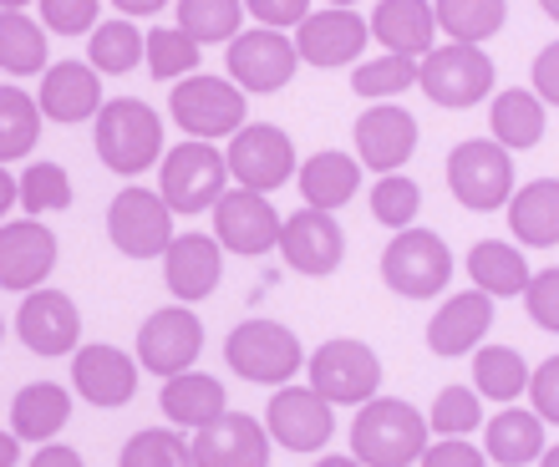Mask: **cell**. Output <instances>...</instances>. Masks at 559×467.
Segmentation results:
<instances>
[{
	"label": "cell",
	"mask_w": 559,
	"mask_h": 467,
	"mask_svg": "<svg viewBox=\"0 0 559 467\" xmlns=\"http://www.w3.org/2000/svg\"><path fill=\"white\" fill-rule=\"evenodd\" d=\"M432 447L427 417L402 396H377L352 417V457L361 467H413Z\"/></svg>",
	"instance_id": "cell-1"
},
{
	"label": "cell",
	"mask_w": 559,
	"mask_h": 467,
	"mask_svg": "<svg viewBox=\"0 0 559 467\" xmlns=\"http://www.w3.org/2000/svg\"><path fill=\"white\" fill-rule=\"evenodd\" d=\"M92 143H97V158L122 178H138L158 158H168L163 153V117L143 97H112L103 107V117H97Z\"/></svg>",
	"instance_id": "cell-2"
},
{
	"label": "cell",
	"mask_w": 559,
	"mask_h": 467,
	"mask_svg": "<svg viewBox=\"0 0 559 467\" xmlns=\"http://www.w3.org/2000/svg\"><path fill=\"white\" fill-rule=\"evenodd\" d=\"M224 361H229L235 376L254 381V386H275V392H285L295 371L310 366V356H306V346H300V336H295L290 325L239 321L235 331H229V340H224Z\"/></svg>",
	"instance_id": "cell-3"
},
{
	"label": "cell",
	"mask_w": 559,
	"mask_h": 467,
	"mask_svg": "<svg viewBox=\"0 0 559 467\" xmlns=\"http://www.w3.org/2000/svg\"><path fill=\"white\" fill-rule=\"evenodd\" d=\"M224 183H229V158H224L214 143H193V137L168 147V158H163V168H158V193L174 214L219 208V199L229 193Z\"/></svg>",
	"instance_id": "cell-4"
},
{
	"label": "cell",
	"mask_w": 559,
	"mask_h": 467,
	"mask_svg": "<svg viewBox=\"0 0 559 467\" xmlns=\"http://www.w3.org/2000/svg\"><path fill=\"white\" fill-rule=\"evenodd\" d=\"M448 189L463 208L473 214H493V208L514 204V158L509 147H499L493 137H468L448 153Z\"/></svg>",
	"instance_id": "cell-5"
},
{
	"label": "cell",
	"mask_w": 559,
	"mask_h": 467,
	"mask_svg": "<svg viewBox=\"0 0 559 467\" xmlns=\"http://www.w3.org/2000/svg\"><path fill=\"white\" fill-rule=\"evenodd\" d=\"M168 112L183 132H189L193 143H214V137H239V132L250 128L245 117V92L229 82V76H189V82H178L168 92Z\"/></svg>",
	"instance_id": "cell-6"
},
{
	"label": "cell",
	"mask_w": 559,
	"mask_h": 467,
	"mask_svg": "<svg viewBox=\"0 0 559 467\" xmlns=\"http://www.w3.org/2000/svg\"><path fill=\"white\" fill-rule=\"evenodd\" d=\"M310 392H321L331 407H371L377 402V386H382V356L367 346V340L336 336L325 340L316 356H310Z\"/></svg>",
	"instance_id": "cell-7"
},
{
	"label": "cell",
	"mask_w": 559,
	"mask_h": 467,
	"mask_svg": "<svg viewBox=\"0 0 559 467\" xmlns=\"http://www.w3.org/2000/svg\"><path fill=\"white\" fill-rule=\"evenodd\" d=\"M382 279L402 300H432L453 279V249L432 229H407L382 249Z\"/></svg>",
	"instance_id": "cell-8"
},
{
	"label": "cell",
	"mask_w": 559,
	"mask_h": 467,
	"mask_svg": "<svg viewBox=\"0 0 559 467\" xmlns=\"http://www.w3.org/2000/svg\"><path fill=\"white\" fill-rule=\"evenodd\" d=\"M107 239L128 260H168L174 249V208L153 189H122L107 204Z\"/></svg>",
	"instance_id": "cell-9"
},
{
	"label": "cell",
	"mask_w": 559,
	"mask_h": 467,
	"mask_svg": "<svg viewBox=\"0 0 559 467\" xmlns=\"http://www.w3.org/2000/svg\"><path fill=\"white\" fill-rule=\"evenodd\" d=\"M204 350V321L189 306H163L138 325V366H147L158 381L189 376L193 361Z\"/></svg>",
	"instance_id": "cell-10"
},
{
	"label": "cell",
	"mask_w": 559,
	"mask_h": 467,
	"mask_svg": "<svg viewBox=\"0 0 559 467\" xmlns=\"http://www.w3.org/2000/svg\"><path fill=\"white\" fill-rule=\"evenodd\" d=\"M224 158H229L235 189H250V193H275V189H285L290 178H300L290 132L275 128V122H250L239 137H229V153H224Z\"/></svg>",
	"instance_id": "cell-11"
},
{
	"label": "cell",
	"mask_w": 559,
	"mask_h": 467,
	"mask_svg": "<svg viewBox=\"0 0 559 467\" xmlns=\"http://www.w3.org/2000/svg\"><path fill=\"white\" fill-rule=\"evenodd\" d=\"M224 72L245 97H265V92L290 87L295 72H300V51H295V36H280V31L254 26L245 31L229 51H224Z\"/></svg>",
	"instance_id": "cell-12"
},
{
	"label": "cell",
	"mask_w": 559,
	"mask_h": 467,
	"mask_svg": "<svg viewBox=\"0 0 559 467\" xmlns=\"http://www.w3.org/2000/svg\"><path fill=\"white\" fill-rule=\"evenodd\" d=\"M493 57H488L484 46H438L432 57L423 61V82L417 87L427 92V103L438 107H453V112H463V107H478L493 92Z\"/></svg>",
	"instance_id": "cell-13"
},
{
	"label": "cell",
	"mask_w": 559,
	"mask_h": 467,
	"mask_svg": "<svg viewBox=\"0 0 559 467\" xmlns=\"http://www.w3.org/2000/svg\"><path fill=\"white\" fill-rule=\"evenodd\" d=\"M214 239H219L229 254L239 260H260L270 249H280L285 239V219L275 214L265 193H250V189H229L214 208Z\"/></svg>",
	"instance_id": "cell-14"
},
{
	"label": "cell",
	"mask_w": 559,
	"mask_h": 467,
	"mask_svg": "<svg viewBox=\"0 0 559 467\" xmlns=\"http://www.w3.org/2000/svg\"><path fill=\"white\" fill-rule=\"evenodd\" d=\"M371 41V21L352 5H316L306 26L295 31V51L306 67H352Z\"/></svg>",
	"instance_id": "cell-15"
},
{
	"label": "cell",
	"mask_w": 559,
	"mask_h": 467,
	"mask_svg": "<svg viewBox=\"0 0 559 467\" xmlns=\"http://www.w3.org/2000/svg\"><path fill=\"white\" fill-rule=\"evenodd\" d=\"M265 427L285 453H321L336 432V407L310 386H285V392L270 396Z\"/></svg>",
	"instance_id": "cell-16"
},
{
	"label": "cell",
	"mask_w": 559,
	"mask_h": 467,
	"mask_svg": "<svg viewBox=\"0 0 559 467\" xmlns=\"http://www.w3.org/2000/svg\"><path fill=\"white\" fill-rule=\"evenodd\" d=\"M280 260L290 264L295 275H310V279L336 275L341 260H346V229L336 224V214H321V208H295L290 219H285Z\"/></svg>",
	"instance_id": "cell-17"
},
{
	"label": "cell",
	"mask_w": 559,
	"mask_h": 467,
	"mask_svg": "<svg viewBox=\"0 0 559 467\" xmlns=\"http://www.w3.org/2000/svg\"><path fill=\"white\" fill-rule=\"evenodd\" d=\"M57 270V234L41 219H11L0 224V290L36 295L41 279Z\"/></svg>",
	"instance_id": "cell-18"
},
{
	"label": "cell",
	"mask_w": 559,
	"mask_h": 467,
	"mask_svg": "<svg viewBox=\"0 0 559 467\" xmlns=\"http://www.w3.org/2000/svg\"><path fill=\"white\" fill-rule=\"evenodd\" d=\"M15 336L36 356H76V336H82V315L67 290H36L15 310Z\"/></svg>",
	"instance_id": "cell-19"
},
{
	"label": "cell",
	"mask_w": 559,
	"mask_h": 467,
	"mask_svg": "<svg viewBox=\"0 0 559 467\" xmlns=\"http://www.w3.org/2000/svg\"><path fill=\"white\" fill-rule=\"evenodd\" d=\"M270 447L275 438L265 422H254L250 411H229L193 432V467H270Z\"/></svg>",
	"instance_id": "cell-20"
},
{
	"label": "cell",
	"mask_w": 559,
	"mask_h": 467,
	"mask_svg": "<svg viewBox=\"0 0 559 467\" xmlns=\"http://www.w3.org/2000/svg\"><path fill=\"white\" fill-rule=\"evenodd\" d=\"M438 5L432 0H377L371 5V41L386 46V57L427 61L438 51Z\"/></svg>",
	"instance_id": "cell-21"
},
{
	"label": "cell",
	"mask_w": 559,
	"mask_h": 467,
	"mask_svg": "<svg viewBox=\"0 0 559 467\" xmlns=\"http://www.w3.org/2000/svg\"><path fill=\"white\" fill-rule=\"evenodd\" d=\"M72 386L92 407H128L138 392V356L107 346V340H92L72 356Z\"/></svg>",
	"instance_id": "cell-22"
},
{
	"label": "cell",
	"mask_w": 559,
	"mask_h": 467,
	"mask_svg": "<svg viewBox=\"0 0 559 467\" xmlns=\"http://www.w3.org/2000/svg\"><path fill=\"white\" fill-rule=\"evenodd\" d=\"M417 153V117L407 107H367V117H356V158L361 168H377L392 178L402 163Z\"/></svg>",
	"instance_id": "cell-23"
},
{
	"label": "cell",
	"mask_w": 559,
	"mask_h": 467,
	"mask_svg": "<svg viewBox=\"0 0 559 467\" xmlns=\"http://www.w3.org/2000/svg\"><path fill=\"white\" fill-rule=\"evenodd\" d=\"M493 325V300L484 290H463L448 295V306H438V315L427 321V350L453 361V356H478L484 350V336Z\"/></svg>",
	"instance_id": "cell-24"
},
{
	"label": "cell",
	"mask_w": 559,
	"mask_h": 467,
	"mask_svg": "<svg viewBox=\"0 0 559 467\" xmlns=\"http://www.w3.org/2000/svg\"><path fill=\"white\" fill-rule=\"evenodd\" d=\"M163 275H168V290L193 306V300H209L224 279V244L214 234H178L168 260H163Z\"/></svg>",
	"instance_id": "cell-25"
},
{
	"label": "cell",
	"mask_w": 559,
	"mask_h": 467,
	"mask_svg": "<svg viewBox=\"0 0 559 467\" xmlns=\"http://www.w3.org/2000/svg\"><path fill=\"white\" fill-rule=\"evenodd\" d=\"M41 117L51 122H82V117H103V72L92 61H51L41 76Z\"/></svg>",
	"instance_id": "cell-26"
},
{
	"label": "cell",
	"mask_w": 559,
	"mask_h": 467,
	"mask_svg": "<svg viewBox=\"0 0 559 467\" xmlns=\"http://www.w3.org/2000/svg\"><path fill=\"white\" fill-rule=\"evenodd\" d=\"M158 407L168 417V427H178V432H204L219 417H229V396H224L219 376L189 371V376H178V381H163Z\"/></svg>",
	"instance_id": "cell-27"
},
{
	"label": "cell",
	"mask_w": 559,
	"mask_h": 467,
	"mask_svg": "<svg viewBox=\"0 0 559 467\" xmlns=\"http://www.w3.org/2000/svg\"><path fill=\"white\" fill-rule=\"evenodd\" d=\"M300 199L306 208H321V214H336L341 204H352L356 189H361V158L352 153H336V147H321L316 158L300 163Z\"/></svg>",
	"instance_id": "cell-28"
},
{
	"label": "cell",
	"mask_w": 559,
	"mask_h": 467,
	"mask_svg": "<svg viewBox=\"0 0 559 467\" xmlns=\"http://www.w3.org/2000/svg\"><path fill=\"white\" fill-rule=\"evenodd\" d=\"M72 422V396L57 381H31L21 386L11 402V432L21 442H36V447H51L61 427Z\"/></svg>",
	"instance_id": "cell-29"
},
{
	"label": "cell",
	"mask_w": 559,
	"mask_h": 467,
	"mask_svg": "<svg viewBox=\"0 0 559 467\" xmlns=\"http://www.w3.org/2000/svg\"><path fill=\"white\" fill-rule=\"evenodd\" d=\"M484 453L493 467H530V463H545V422L539 411H524V407H503L493 422L484 427Z\"/></svg>",
	"instance_id": "cell-30"
},
{
	"label": "cell",
	"mask_w": 559,
	"mask_h": 467,
	"mask_svg": "<svg viewBox=\"0 0 559 467\" xmlns=\"http://www.w3.org/2000/svg\"><path fill=\"white\" fill-rule=\"evenodd\" d=\"M488 122H493V143L509 147V153H524V147H539V137H545L549 107L539 103L534 87H509L493 97Z\"/></svg>",
	"instance_id": "cell-31"
},
{
	"label": "cell",
	"mask_w": 559,
	"mask_h": 467,
	"mask_svg": "<svg viewBox=\"0 0 559 467\" xmlns=\"http://www.w3.org/2000/svg\"><path fill=\"white\" fill-rule=\"evenodd\" d=\"M509 234L530 249L559 244V178H534L509 204Z\"/></svg>",
	"instance_id": "cell-32"
},
{
	"label": "cell",
	"mask_w": 559,
	"mask_h": 467,
	"mask_svg": "<svg viewBox=\"0 0 559 467\" xmlns=\"http://www.w3.org/2000/svg\"><path fill=\"white\" fill-rule=\"evenodd\" d=\"M468 279H473V290H484L488 300L530 295V285H534L519 244H499V239H484V244L468 249Z\"/></svg>",
	"instance_id": "cell-33"
},
{
	"label": "cell",
	"mask_w": 559,
	"mask_h": 467,
	"mask_svg": "<svg viewBox=\"0 0 559 467\" xmlns=\"http://www.w3.org/2000/svg\"><path fill=\"white\" fill-rule=\"evenodd\" d=\"M174 26L183 31V36H193L199 46H214V41H229L235 46L239 36H245V15H250V5L245 0H178L174 5Z\"/></svg>",
	"instance_id": "cell-34"
},
{
	"label": "cell",
	"mask_w": 559,
	"mask_h": 467,
	"mask_svg": "<svg viewBox=\"0 0 559 467\" xmlns=\"http://www.w3.org/2000/svg\"><path fill=\"white\" fill-rule=\"evenodd\" d=\"M438 5V31L453 36V46H484L493 41L509 21L503 0H432Z\"/></svg>",
	"instance_id": "cell-35"
},
{
	"label": "cell",
	"mask_w": 559,
	"mask_h": 467,
	"mask_svg": "<svg viewBox=\"0 0 559 467\" xmlns=\"http://www.w3.org/2000/svg\"><path fill=\"white\" fill-rule=\"evenodd\" d=\"M530 381L534 371L514 346H484L473 356V392L488 396V402H519L530 392Z\"/></svg>",
	"instance_id": "cell-36"
},
{
	"label": "cell",
	"mask_w": 559,
	"mask_h": 467,
	"mask_svg": "<svg viewBox=\"0 0 559 467\" xmlns=\"http://www.w3.org/2000/svg\"><path fill=\"white\" fill-rule=\"evenodd\" d=\"M87 61L103 76H128L133 67L147 61V31H138L133 21H122V15H112V21H103V26L92 31Z\"/></svg>",
	"instance_id": "cell-37"
},
{
	"label": "cell",
	"mask_w": 559,
	"mask_h": 467,
	"mask_svg": "<svg viewBox=\"0 0 559 467\" xmlns=\"http://www.w3.org/2000/svg\"><path fill=\"white\" fill-rule=\"evenodd\" d=\"M0 72L5 76L51 72V67H46L41 21H31L26 11H0Z\"/></svg>",
	"instance_id": "cell-38"
},
{
	"label": "cell",
	"mask_w": 559,
	"mask_h": 467,
	"mask_svg": "<svg viewBox=\"0 0 559 467\" xmlns=\"http://www.w3.org/2000/svg\"><path fill=\"white\" fill-rule=\"evenodd\" d=\"M36 132H41V103L11 87H0V168H11L15 158H26L36 147Z\"/></svg>",
	"instance_id": "cell-39"
},
{
	"label": "cell",
	"mask_w": 559,
	"mask_h": 467,
	"mask_svg": "<svg viewBox=\"0 0 559 467\" xmlns=\"http://www.w3.org/2000/svg\"><path fill=\"white\" fill-rule=\"evenodd\" d=\"M423 82V61H407V57H371V61H361L352 72V92L356 97H367V103H382L386 107V97H402L407 87H417Z\"/></svg>",
	"instance_id": "cell-40"
},
{
	"label": "cell",
	"mask_w": 559,
	"mask_h": 467,
	"mask_svg": "<svg viewBox=\"0 0 559 467\" xmlns=\"http://www.w3.org/2000/svg\"><path fill=\"white\" fill-rule=\"evenodd\" d=\"M199 57H204V46L193 41V36H183L178 26H158L147 31V72L158 76V82H189V76H199Z\"/></svg>",
	"instance_id": "cell-41"
},
{
	"label": "cell",
	"mask_w": 559,
	"mask_h": 467,
	"mask_svg": "<svg viewBox=\"0 0 559 467\" xmlns=\"http://www.w3.org/2000/svg\"><path fill=\"white\" fill-rule=\"evenodd\" d=\"M118 467H193V442L178 438V427H143L122 442Z\"/></svg>",
	"instance_id": "cell-42"
},
{
	"label": "cell",
	"mask_w": 559,
	"mask_h": 467,
	"mask_svg": "<svg viewBox=\"0 0 559 467\" xmlns=\"http://www.w3.org/2000/svg\"><path fill=\"white\" fill-rule=\"evenodd\" d=\"M21 208H26L31 219L72 208V173H67L61 163H46V158L26 163V168H21Z\"/></svg>",
	"instance_id": "cell-43"
},
{
	"label": "cell",
	"mask_w": 559,
	"mask_h": 467,
	"mask_svg": "<svg viewBox=\"0 0 559 467\" xmlns=\"http://www.w3.org/2000/svg\"><path fill=\"white\" fill-rule=\"evenodd\" d=\"M427 427H432V438L448 442V438H468L484 427V402L473 386H442L432 396V411H427Z\"/></svg>",
	"instance_id": "cell-44"
},
{
	"label": "cell",
	"mask_w": 559,
	"mask_h": 467,
	"mask_svg": "<svg viewBox=\"0 0 559 467\" xmlns=\"http://www.w3.org/2000/svg\"><path fill=\"white\" fill-rule=\"evenodd\" d=\"M417 208H423V189H417L407 173H392V178H377V189H371V219L382 224L392 234H407L417 229Z\"/></svg>",
	"instance_id": "cell-45"
},
{
	"label": "cell",
	"mask_w": 559,
	"mask_h": 467,
	"mask_svg": "<svg viewBox=\"0 0 559 467\" xmlns=\"http://www.w3.org/2000/svg\"><path fill=\"white\" fill-rule=\"evenodd\" d=\"M41 26L51 36H87L103 26V0H41Z\"/></svg>",
	"instance_id": "cell-46"
},
{
	"label": "cell",
	"mask_w": 559,
	"mask_h": 467,
	"mask_svg": "<svg viewBox=\"0 0 559 467\" xmlns=\"http://www.w3.org/2000/svg\"><path fill=\"white\" fill-rule=\"evenodd\" d=\"M524 310H530V321L539 325V331L559 336V264H549V270L534 275L530 295H524Z\"/></svg>",
	"instance_id": "cell-47"
},
{
	"label": "cell",
	"mask_w": 559,
	"mask_h": 467,
	"mask_svg": "<svg viewBox=\"0 0 559 467\" xmlns=\"http://www.w3.org/2000/svg\"><path fill=\"white\" fill-rule=\"evenodd\" d=\"M245 5H250L254 26L280 31V36H285V31H300L310 15H316V5H310V0H245Z\"/></svg>",
	"instance_id": "cell-48"
},
{
	"label": "cell",
	"mask_w": 559,
	"mask_h": 467,
	"mask_svg": "<svg viewBox=\"0 0 559 467\" xmlns=\"http://www.w3.org/2000/svg\"><path fill=\"white\" fill-rule=\"evenodd\" d=\"M530 402H534V411H539V422L559 427V356L539 361V371H534V381H530Z\"/></svg>",
	"instance_id": "cell-49"
},
{
	"label": "cell",
	"mask_w": 559,
	"mask_h": 467,
	"mask_svg": "<svg viewBox=\"0 0 559 467\" xmlns=\"http://www.w3.org/2000/svg\"><path fill=\"white\" fill-rule=\"evenodd\" d=\"M417 467H488V453L478 442H463V438H448V442H432L427 457Z\"/></svg>",
	"instance_id": "cell-50"
},
{
	"label": "cell",
	"mask_w": 559,
	"mask_h": 467,
	"mask_svg": "<svg viewBox=\"0 0 559 467\" xmlns=\"http://www.w3.org/2000/svg\"><path fill=\"white\" fill-rule=\"evenodd\" d=\"M534 92L545 107H559V41H549L539 57H534V72H530Z\"/></svg>",
	"instance_id": "cell-51"
},
{
	"label": "cell",
	"mask_w": 559,
	"mask_h": 467,
	"mask_svg": "<svg viewBox=\"0 0 559 467\" xmlns=\"http://www.w3.org/2000/svg\"><path fill=\"white\" fill-rule=\"evenodd\" d=\"M26 467H87V463H82V453H76V447L51 442V447H36V457H31Z\"/></svg>",
	"instance_id": "cell-52"
},
{
	"label": "cell",
	"mask_w": 559,
	"mask_h": 467,
	"mask_svg": "<svg viewBox=\"0 0 559 467\" xmlns=\"http://www.w3.org/2000/svg\"><path fill=\"white\" fill-rule=\"evenodd\" d=\"M112 15H122V21H153V15H163V0H112Z\"/></svg>",
	"instance_id": "cell-53"
},
{
	"label": "cell",
	"mask_w": 559,
	"mask_h": 467,
	"mask_svg": "<svg viewBox=\"0 0 559 467\" xmlns=\"http://www.w3.org/2000/svg\"><path fill=\"white\" fill-rule=\"evenodd\" d=\"M21 204V173H11V168H0V214L5 208Z\"/></svg>",
	"instance_id": "cell-54"
},
{
	"label": "cell",
	"mask_w": 559,
	"mask_h": 467,
	"mask_svg": "<svg viewBox=\"0 0 559 467\" xmlns=\"http://www.w3.org/2000/svg\"><path fill=\"white\" fill-rule=\"evenodd\" d=\"M15 463H21V438L5 432V438H0V467H15Z\"/></svg>",
	"instance_id": "cell-55"
},
{
	"label": "cell",
	"mask_w": 559,
	"mask_h": 467,
	"mask_svg": "<svg viewBox=\"0 0 559 467\" xmlns=\"http://www.w3.org/2000/svg\"><path fill=\"white\" fill-rule=\"evenodd\" d=\"M310 467H361L356 457H341V453H325V457H316Z\"/></svg>",
	"instance_id": "cell-56"
},
{
	"label": "cell",
	"mask_w": 559,
	"mask_h": 467,
	"mask_svg": "<svg viewBox=\"0 0 559 467\" xmlns=\"http://www.w3.org/2000/svg\"><path fill=\"white\" fill-rule=\"evenodd\" d=\"M539 467H559V447H549V453H545V463H539Z\"/></svg>",
	"instance_id": "cell-57"
},
{
	"label": "cell",
	"mask_w": 559,
	"mask_h": 467,
	"mask_svg": "<svg viewBox=\"0 0 559 467\" xmlns=\"http://www.w3.org/2000/svg\"><path fill=\"white\" fill-rule=\"evenodd\" d=\"M545 15L549 21H559V0H545Z\"/></svg>",
	"instance_id": "cell-58"
}]
</instances>
